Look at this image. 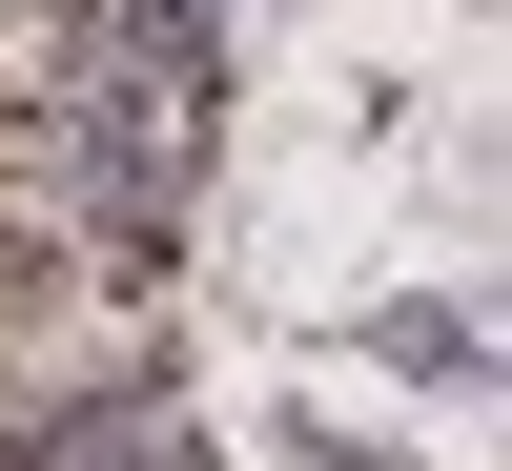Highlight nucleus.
<instances>
[{"mask_svg":"<svg viewBox=\"0 0 512 471\" xmlns=\"http://www.w3.org/2000/svg\"><path fill=\"white\" fill-rule=\"evenodd\" d=\"M0 471H185V431H164L144 390H103V410H41V431L0 451Z\"/></svg>","mask_w":512,"mask_h":471,"instance_id":"obj_1","label":"nucleus"}]
</instances>
